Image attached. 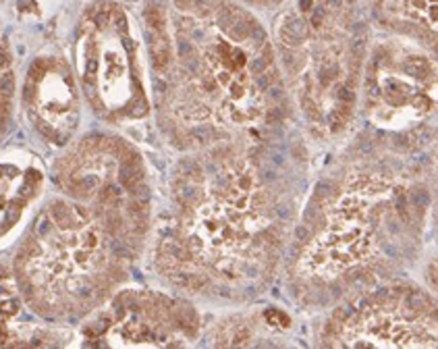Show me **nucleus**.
<instances>
[{
	"label": "nucleus",
	"mask_w": 438,
	"mask_h": 349,
	"mask_svg": "<svg viewBox=\"0 0 438 349\" xmlns=\"http://www.w3.org/2000/svg\"><path fill=\"white\" fill-rule=\"evenodd\" d=\"M119 197H121V191H119L115 185H106V187L98 193L100 204H102V206H111V208L119 202Z\"/></svg>",
	"instance_id": "nucleus-6"
},
{
	"label": "nucleus",
	"mask_w": 438,
	"mask_h": 349,
	"mask_svg": "<svg viewBox=\"0 0 438 349\" xmlns=\"http://www.w3.org/2000/svg\"><path fill=\"white\" fill-rule=\"evenodd\" d=\"M115 25H117V31H119V33H127V17H125L123 13H117Z\"/></svg>",
	"instance_id": "nucleus-13"
},
{
	"label": "nucleus",
	"mask_w": 438,
	"mask_h": 349,
	"mask_svg": "<svg viewBox=\"0 0 438 349\" xmlns=\"http://www.w3.org/2000/svg\"><path fill=\"white\" fill-rule=\"evenodd\" d=\"M46 75V63L44 61H35L33 65H31V69H29V77L33 79V81H38V79H42Z\"/></svg>",
	"instance_id": "nucleus-12"
},
{
	"label": "nucleus",
	"mask_w": 438,
	"mask_h": 349,
	"mask_svg": "<svg viewBox=\"0 0 438 349\" xmlns=\"http://www.w3.org/2000/svg\"><path fill=\"white\" fill-rule=\"evenodd\" d=\"M397 193V185L382 175L351 177L307 249L305 270L337 281L378 260L391 233Z\"/></svg>",
	"instance_id": "nucleus-1"
},
{
	"label": "nucleus",
	"mask_w": 438,
	"mask_h": 349,
	"mask_svg": "<svg viewBox=\"0 0 438 349\" xmlns=\"http://www.w3.org/2000/svg\"><path fill=\"white\" fill-rule=\"evenodd\" d=\"M50 214H52L54 223H57L61 229H73L77 225V221L73 216V210L67 204H63V202H54L52 208H50Z\"/></svg>",
	"instance_id": "nucleus-5"
},
{
	"label": "nucleus",
	"mask_w": 438,
	"mask_h": 349,
	"mask_svg": "<svg viewBox=\"0 0 438 349\" xmlns=\"http://www.w3.org/2000/svg\"><path fill=\"white\" fill-rule=\"evenodd\" d=\"M96 245H98V233H96V231H87V233H85V247L94 249Z\"/></svg>",
	"instance_id": "nucleus-14"
},
{
	"label": "nucleus",
	"mask_w": 438,
	"mask_h": 349,
	"mask_svg": "<svg viewBox=\"0 0 438 349\" xmlns=\"http://www.w3.org/2000/svg\"><path fill=\"white\" fill-rule=\"evenodd\" d=\"M7 63H9V57L3 52V50H0V69H3V67H7Z\"/></svg>",
	"instance_id": "nucleus-16"
},
{
	"label": "nucleus",
	"mask_w": 438,
	"mask_h": 349,
	"mask_svg": "<svg viewBox=\"0 0 438 349\" xmlns=\"http://www.w3.org/2000/svg\"><path fill=\"white\" fill-rule=\"evenodd\" d=\"M108 21H111V9H96L94 13V23L98 27H106Z\"/></svg>",
	"instance_id": "nucleus-11"
},
{
	"label": "nucleus",
	"mask_w": 438,
	"mask_h": 349,
	"mask_svg": "<svg viewBox=\"0 0 438 349\" xmlns=\"http://www.w3.org/2000/svg\"><path fill=\"white\" fill-rule=\"evenodd\" d=\"M96 69H98V63H96V59L92 57V59L87 61V71H85V73H87V77H92V75L96 73Z\"/></svg>",
	"instance_id": "nucleus-15"
},
{
	"label": "nucleus",
	"mask_w": 438,
	"mask_h": 349,
	"mask_svg": "<svg viewBox=\"0 0 438 349\" xmlns=\"http://www.w3.org/2000/svg\"><path fill=\"white\" fill-rule=\"evenodd\" d=\"M104 225H106V231L111 235H117L121 229H123V218L117 210H108L106 218H104Z\"/></svg>",
	"instance_id": "nucleus-7"
},
{
	"label": "nucleus",
	"mask_w": 438,
	"mask_h": 349,
	"mask_svg": "<svg viewBox=\"0 0 438 349\" xmlns=\"http://www.w3.org/2000/svg\"><path fill=\"white\" fill-rule=\"evenodd\" d=\"M331 339L339 347H438V310L413 291L387 289L343 314Z\"/></svg>",
	"instance_id": "nucleus-2"
},
{
	"label": "nucleus",
	"mask_w": 438,
	"mask_h": 349,
	"mask_svg": "<svg viewBox=\"0 0 438 349\" xmlns=\"http://www.w3.org/2000/svg\"><path fill=\"white\" fill-rule=\"evenodd\" d=\"M11 117V98H0V125L7 127Z\"/></svg>",
	"instance_id": "nucleus-10"
},
{
	"label": "nucleus",
	"mask_w": 438,
	"mask_h": 349,
	"mask_svg": "<svg viewBox=\"0 0 438 349\" xmlns=\"http://www.w3.org/2000/svg\"><path fill=\"white\" fill-rule=\"evenodd\" d=\"M366 113L378 127L399 129L430 115L438 100V71L415 52H385L366 79Z\"/></svg>",
	"instance_id": "nucleus-3"
},
{
	"label": "nucleus",
	"mask_w": 438,
	"mask_h": 349,
	"mask_svg": "<svg viewBox=\"0 0 438 349\" xmlns=\"http://www.w3.org/2000/svg\"><path fill=\"white\" fill-rule=\"evenodd\" d=\"M13 91H15V75L5 73L0 77V98H11Z\"/></svg>",
	"instance_id": "nucleus-9"
},
{
	"label": "nucleus",
	"mask_w": 438,
	"mask_h": 349,
	"mask_svg": "<svg viewBox=\"0 0 438 349\" xmlns=\"http://www.w3.org/2000/svg\"><path fill=\"white\" fill-rule=\"evenodd\" d=\"M407 21L438 35V0H389Z\"/></svg>",
	"instance_id": "nucleus-4"
},
{
	"label": "nucleus",
	"mask_w": 438,
	"mask_h": 349,
	"mask_svg": "<svg viewBox=\"0 0 438 349\" xmlns=\"http://www.w3.org/2000/svg\"><path fill=\"white\" fill-rule=\"evenodd\" d=\"M145 21H148V25H150L152 29H156V31H162V27H164V17H162V13H160L158 9H154V7H150V9L145 11Z\"/></svg>",
	"instance_id": "nucleus-8"
}]
</instances>
